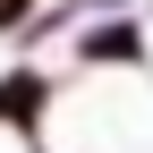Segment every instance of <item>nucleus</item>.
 <instances>
[{"label":"nucleus","instance_id":"f257e3e1","mask_svg":"<svg viewBox=\"0 0 153 153\" xmlns=\"http://www.w3.org/2000/svg\"><path fill=\"white\" fill-rule=\"evenodd\" d=\"M51 111H60V76H51L43 60H17L9 76H0V128H9L17 145H43Z\"/></svg>","mask_w":153,"mask_h":153},{"label":"nucleus","instance_id":"f03ea898","mask_svg":"<svg viewBox=\"0 0 153 153\" xmlns=\"http://www.w3.org/2000/svg\"><path fill=\"white\" fill-rule=\"evenodd\" d=\"M145 60H153V34L136 17H102V26H85V43H76V68H94V76H136Z\"/></svg>","mask_w":153,"mask_h":153},{"label":"nucleus","instance_id":"7ed1b4c3","mask_svg":"<svg viewBox=\"0 0 153 153\" xmlns=\"http://www.w3.org/2000/svg\"><path fill=\"white\" fill-rule=\"evenodd\" d=\"M43 9V0H0V34H26V17Z\"/></svg>","mask_w":153,"mask_h":153}]
</instances>
